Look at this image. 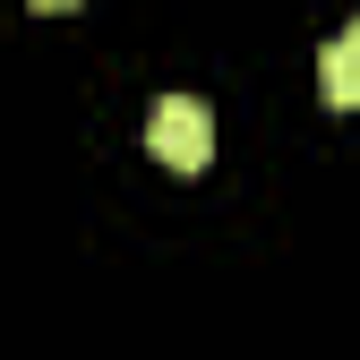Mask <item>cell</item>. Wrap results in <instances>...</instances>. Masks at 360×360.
<instances>
[{
    "label": "cell",
    "mask_w": 360,
    "mask_h": 360,
    "mask_svg": "<svg viewBox=\"0 0 360 360\" xmlns=\"http://www.w3.org/2000/svg\"><path fill=\"white\" fill-rule=\"evenodd\" d=\"M318 86H326V103L335 112H360V18L326 43V69H318Z\"/></svg>",
    "instance_id": "7a4b0ae2"
},
{
    "label": "cell",
    "mask_w": 360,
    "mask_h": 360,
    "mask_svg": "<svg viewBox=\"0 0 360 360\" xmlns=\"http://www.w3.org/2000/svg\"><path fill=\"white\" fill-rule=\"evenodd\" d=\"M146 146H155V163L163 172H206V155H214V112L198 103V95H155V112H146Z\"/></svg>",
    "instance_id": "6da1fadb"
},
{
    "label": "cell",
    "mask_w": 360,
    "mask_h": 360,
    "mask_svg": "<svg viewBox=\"0 0 360 360\" xmlns=\"http://www.w3.org/2000/svg\"><path fill=\"white\" fill-rule=\"evenodd\" d=\"M34 9H77V0H34Z\"/></svg>",
    "instance_id": "3957f363"
}]
</instances>
